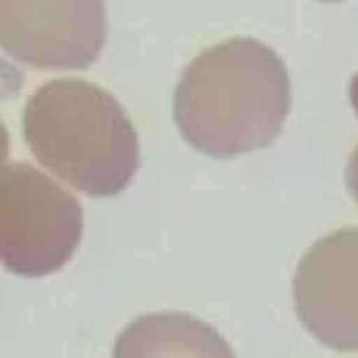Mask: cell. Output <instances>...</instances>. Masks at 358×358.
I'll use <instances>...</instances> for the list:
<instances>
[{"label":"cell","instance_id":"1","mask_svg":"<svg viewBox=\"0 0 358 358\" xmlns=\"http://www.w3.org/2000/svg\"><path fill=\"white\" fill-rule=\"evenodd\" d=\"M289 105L292 86L280 55L257 38H230L185 66L173 119L197 152L228 159L275 143Z\"/></svg>","mask_w":358,"mask_h":358},{"label":"cell","instance_id":"2","mask_svg":"<svg viewBox=\"0 0 358 358\" xmlns=\"http://www.w3.org/2000/svg\"><path fill=\"white\" fill-rule=\"evenodd\" d=\"M22 131L41 166L90 197L126 190L141 166L129 114L105 88L52 78L27 100Z\"/></svg>","mask_w":358,"mask_h":358},{"label":"cell","instance_id":"3","mask_svg":"<svg viewBox=\"0 0 358 358\" xmlns=\"http://www.w3.org/2000/svg\"><path fill=\"white\" fill-rule=\"evenodd\" d=\"M83 233L78 199L27 162L0 171V257L22 278L59 271L76 252Z\"/></svg>","mask_w":358,"mask_h":358},{"label":"cell","instance_id":"4","mask_svg":"<svg viewBox=\"0 0 358 358\" xmlns=\"http://www.w3.org/2000/svg\"><path fill=\"white\" fill-rule=\"evenodd\" d=\"M107 36L102 3L0 5L3 50L34 69H86L98 59Z\"/></svg>","mask_w":358,"mask_h":358},{"label":"cell","instance_id":"5","mask_svg":"<svg viewBox=\"0 0 358 358\" xmlns=\"http://www.w3.org/2000/svg\"><path fill=\"white\" fill-rule=\"evenodd\" d=\"M294 311L335 351H358V228H342L304 252L292 282Z\"/></svg>","mask_w":358,"mask_h":358},{"label":"cell","instance_id":"6","mask_svg":"<svg viewBox=\"0 0 358 358\" xmlns=\"http://www.w3.org/2000/svg\"><path fill=\"white\" fill-rule=\"evenodd\" d=\"M112 358H235L209 323L190 313H148L121 330Z\"/></svg>","mask_w":358,"mask_h":358},{"label":"cell","instance_id":"7","mask_svg":"<svg viewBox=\"0 0 358 358\" xmlns=\"http://www.w3.org/2000/svg\"><path fill=\"white\" fill-rule=\"evenodd\" d=\"M347 187H349L351 197H354L358 204V148L351 152L349 164H347Z\"/></svg>","mask_w":358,"mask_h":358},{"label":"cell","instance_id":"8","mask_svg":"<svg viewBox=\"0 0 358 358\" xmlns=\"http://www.w3.org/2000/svg\"><path fill=\"white\" fill-rule=\"evenodd\" d=\"M349 98H351V105H354L356 114H358V74L349 81Z\"/></svg>","mask_w":358,"mask_h":358}]
</instances>
